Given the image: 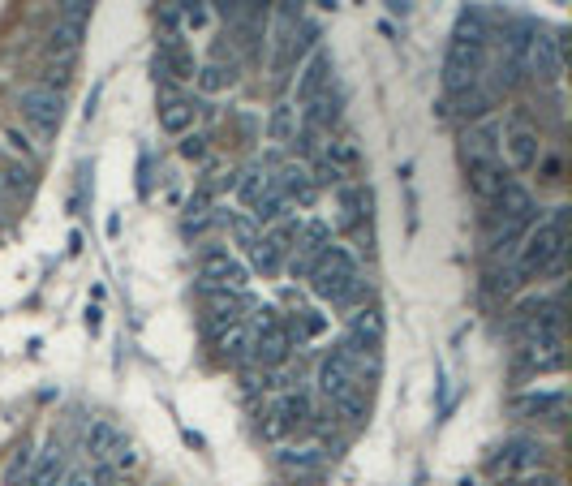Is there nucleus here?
Wrapping results in <instances>:
<instances>
[{"label":"nucleus","mask_w":572,"mask_h":486,"mask_svg":"<svg viewBox=\"0 0 572 486\" xmlns=\"http://www.w3.org/2000/svg\"><path fill=\"white\" fill-rule=\"evenodd\" d=\"M482 65H486V22H482V13L465 9L448 44V61H443V87L452 95L465 91L469 82L482 78Z\"/></svg>","instance_id":"nucleus-1"},{"label":"nucleus","mask_w":572,"mask_h":486,"mask_svg":"<svg viewBox=\"0 0 572 486\" xmlns=\"http://www.w3.org/2000/svg\"><path fill=\"white\" fill-rule=\"evenodd\" d=\"M310 289L332 306H353L362 297V267L345 246H327L310 267Z\"/></svg>","instance_id":"nucleus-2"},{"label":"nucleus","mask_w":572,"mask_h":486,"mask_svg":"<svg viewBox=\"0 0 572 486\" xmlns=\"http://www.w3.org/2000/svg\"><path fill=\"white\" fill-rule=\"evenodd\" d=\"M568 250V207H555L547 220L529 224L521 246H517V276L529 280V276H542L547 271V263L555 259V254Z\"/></svg>","instance_id":"nucleus-3"},{"label":"nucleus","mask_w":572,"mask_h":486,"mask_svg":"<svg viewBox=\"0 0 572 486\" xmlns=\"http://www.w3.org/2000/svg\"><path fill=\"white\" fill-rule=\"evenodd\" d=\"M534 469H547V443L529 439V435H517L499 448L491 461H486V474L495 482H512L521 474H534Z\"/></svg>","instance_id":"nucleus-4"},{"label":"nucleus","mask_w":572,"mask_h":486,"mask_svg":"<svg viewBox=\"0 0 572 486\" xmlns=\"http://www.w3.org/2000/svg\"><path fill=\"white\" fill-rule=\"evenodd\" d=\"M18 112L35 125L39 138H52L56 130H61L65 99H61V91H56V87H48V82H31V87L18 91Z\"/></svg>","instance_id":"nucleus-5"},{"label":"nucleus","mask_w":572,"mask_h":486,"mask_svg":"<svg viewBox=\"0 0 572 486\" xmlns=\"http://www.w3.org/2000/svg\"><path fill=\"white\" fill-rule=\"evenodd\" d=\"M293 353V336H289V323L276 319V310H263L259 314V327H254V340H250V357L259 366H284Z\"/></svg>","instance_id":"nucleus-6"},{"label":"nucleus","mask_w":572,"mask_h":486,"mask_svg":"<svg viewBox=\"0 0 572 486\" xmlns=\"http://www.w3.org/2000/svg\"><path fill=\"white\" fill-rule=\"evenodd\" d=\"M357 388H366L362 375H357V362H353V353L345 345H336L332 353L323 357V366H319V392L327 396V405L340 396H349Z\"/></svg>","instance_id":"nucleus-7"},{"label":"nucleus","mask_w":572,"mask_h":486,"mask_svg":"<svg viewBox=\"0 0 572 486\" xmlns=\"http://www.w3.org/2000/svg\"><path fill=\"white\" fill-rule=\"evenodd\" d=\"M521 65L534 82H555L564 69V44L555 35H529L521 48Z\"/></svg>","instance_id":"nucleus-8"},{"label":"nucleus","mask_w":572,"mask_h":486,"mask_svg":"<svg viewBox=\"0 0 572 486\" xmlns=\"http://www.w3.org/2000/svg\"><path fill=\"white\" fill-rule=\"evenodd\" d=\"M310 418V405L302 392H284L276 396V405L267 409V422H263V435L267 439H284V435H297Z\"/></svg>","instance_id":"nucleus-9"},{"label":"nucleus","mask_w":572,"mask_h":486,"mask_svg":"<svg viewBox=\"0 0 572 486\" xmlns=\"http://www.w3.org/2000/svg\"><path fill=\"white\" fill-rule=\"evenodd\" d=\"M155 74L168 78V82H194L198 65H194L190 44H185V39H177V35H168L164 44H160V52H155Z\"/></svg>","instance_id":"nucleus-10"},{"label":"nucleus","mask_w":572,"mask_h":486,"mask_svg":"<svg viewBox=\"0 0 572 486\" xmlns=\"http://www.w3.org/2000/svg\"><path fill=\"white\" fill-rule=\"evenodd\" d=\"M203 289H246V267H241L228 250H207L203 254Z\"/></svg>","instance_id":"nucleus-11"},{"label":"nucleus","mask_w":572,"mask_h":486,"mask_svg":"<svg viewBox=\"0 0 572 486\" xmlns=\"http://www.w3.org/2000/svg\"><path fill=\"white\" fill-rule=\"evenodd\" d=\"M271 181H276L284 207H302L306 211V207H314V198H319V185H314L310 168H302V164H284L280 177H271Z\"/></svg>","instance_id":"nucleus-12"},{"label":"nucleus","mask_w":572,"mask_h":486,"mask_svg":"<svg viewBox=\"0 0 572 486\" xmlns=\"http://www.w3.org/2000/svg\"><path fill=\"white\" fill-rule=\"evenodd\" d=\"M327 82H332V56L327 52H314L310 61L302 65V74H297V91H293V104L306 108L310 99H319L327 91Z\"/></svg>","instance_id":"nucleus-13"},{"label":"nucleus","mask_w":572,"mask_h":486,"mask_svg":"<svg viewBox=\"0 0 572 486\" xmlns=\"http://www.w3.org/2000/svg\"><path fill=\"white\" fill-rule=\"evenodd\" d=\"M564 362H568L564 336H538V340H525V349H521V366L538 370V375H547V370H564Z\"/></svg>","instance_id":"nucleus-14"},{"label":"nucleus","mask_w":572,"mask_h":486,"mask_svg":"<svg viewBox=\"0 0 572 486\" xmlns=\"http://www.w3.org/2000/svg\"><path fill=\"white\" fill-rule=\"evenodd\" d=\"M504 147H508V160H512L517 173H534V168L542 164V138L529 130V125H512Z\"/></svg>","instance_id":"nucleus-15"},{"label":"nucleus","mask_w":572,"mask_h":486,"mask_svg":"<svg viewBox=\"0 0 572 486\" xmlns=\"http://www.w3.org/2000/svg\"><path fill=\"white\" fill-rule=\"evenodd\" d=\"M327 246H332V228L319 224V220H314V224H302V233H297V246H293V271H297V267L310 271L314 259H319Z\"/></svg>","instance_id":"nucleus-16"},{"label":"nucleus","mask_w":572,"mask_h":486,"mask_svg":"<svg viewBox=\"0 0 572 486\" xmlns=\"http://www.w3.org/2000/svg\"><path fill=\"white\" fill-rule=\"evenodd\" d=\"M155 117H160V130L164 134H185L194 125V104L185 95H177V91H164L160 95V108H155Z\"/></svg>","instance_id":"nucleus-17"},{"label":"nucleus","mask_w":572,"mask_h":486,"mask_svg":"<svg viewBox=\"0 0 572 486\" xmlns=\"http://www.w3.org/2000/svg\"><path fill=\"white\" fill-rule=\"evenodd\" d=\"M203 302H207V314L216 327H228V323H241V293L233 289H203Z\"/></svg>","instance_id":"nucleus-18"},{"label":"nucleus","mask_w":572,"mask_h":486,"mask_svg":"<svg viewBox=\"0 0 572 486\" xmlns=\"http://www.w3.org/2000/svg\"><path fill=\"white\" fill-rule=\"evenodd\" d=\"M512 405H517V413H547V418L560 422L568 396H564V392H525V396L512 400Z\"/></svg>","instance_id":"nucleus-19"},{"label":"nucleus","mask_w":572,"mask_h":486,"mask_svg":"<svg viewBox=\"0 0 572 486\" xmlns=\"http://www.w3.org/2000/svg\"><path fill=\"white\" fill-rule=\"evenodd\" d=\"M121 443H125V439H121V431H117L112 422H104V418L91 422V431H87V452L95 456V461H108V456L117 452Z\"/></svg>","instance_id":"nucleus-20"},{"label":"nucleus","mask_w":572,"mask_h":486,"mask_svg":"<svg viewBox=\"0 0 572 486\" xmlns=\"http://www.w3.org/2000/svg\"><path fill=\"white\" fill-rule=\"evenodd\" d=\"M267 134H271V142H293L297 138V104L293 99H280V104L271 108Z\"/></svg>","instance_id":"nucleus-21"},{"label":"nucleus","mask_w":572,"mask_h":486,"mask_svg":"<svg viewBox=\"0 0 572 486\" xmlns=\"http://www.w3.org/2000/svg\"><path fill=\"white\" fill-rule=\"evenodd\" d=\"M366 207H370V194L362 190V185H340V224L353 228V224H362L366 216Z\"/></svg>","instance_id":"nucleus-22"},{"label":"nucleus","mask_w":572,"mask_h":486,"mask_svg":"<svg viewBox=\"0 0 572 486\" xmlns=\"http://www.w3.org/2000/svg\"><path fill=\"white\" fill-rule=\"evenodd\" d=\"M216 349H220L224 362H241V357H246V349H250V332H246L241 323H228V327H220Z\"/></svg>","instance_id":"nucleus-23"},{"label":"nucleus","mask_w":572,"mask_h":486,"mask_svg":"<svg viewBox=\"0 0 572 486\" xmlns=\"http://www.w3.org/2000/svg\"><path fill=\"white\" fill-rule=\"evenodd\" d=\"M280 465H284V474L306 478L323 465V448H289V452H280Z\"/></svg>","instance_id":"nucleus-24"},{"label":"nucleus","mask_w":572,"mask_h":486,"mask_svg":"<svg viewBox=\"0 0 572 486\" xmlns=\"http://www.w3.org/2000/svg\"><path fill=\"white\" fill-rule=\"evenodd\" d=\"M456 104H461L465 117H482V112L495 104V91H491V87H486V82L478 78V82H469L465 91H456Z\"/></svg>","instance_id":"nucleus-25"},{"label":"nucleus","mask_w":572,"mask_h":486,"mask_svg":"<svg viewBox=\"0 0 572 486\" xmlns=\"http://www.w3.org/2000/svg\"><path fill=\"white\" fill-rule=\"evenodd\" d=\"M250 259H254V267H259L263 276H276L280 263H284V254H280L276 246H271V237H267V233H259V237L250 241Z\"/></svg>","instance_id":"nucleus-26"},{"label":"nucleus","mask_w":572,"mask_h":486,"mask_svg":"<svg viewBox=\"0 0 572 486\" xmlns=\"http://www.w3.org/2000/svg\"><path fill=\"white\" fill-rule=\"evenodd\" d=\"M61 478H65V456L61 452H48L44 461H39L31 486H61Z\"/></svg>","instance_id":"nucleus-27"},{"label":"nucleus","mask_w":572,"mask_h":486,"mask_svg":"<svg viewBox=\"0 0 572 486\" xmlns=\"http://www.w3.org/2000/svg\"><path fill=\"white\" fill-rule=\"evenodd\" d=\"M26 474H31V448L22 443V448H13L9 465H5V478H0V482H5V486H22Z\"/></svg>","instance_id":"nucleus-28"},{"label":"nucleus","mask_w":572,"mask_h":486,"mask_svg":"<svg viewBox=\"0 0 572 486\" xmlns=\"http://www.w3.org/2000/svg\"><path fill=\"white\" fill-rule=\"evenodd\" d=\"M332 409H336L345 422H362V418H366V388H357V392H349V396L332 400Z\"/></svg>","instance_id":"nucleus-29"},{"label":"nucleus","mask_w":572,"mask_h":486,"mask_svg":"<svg viewBox=\"0 0 572 486\" xmlns=\"http://www.w3.org/2000/svg\"><path fill=\"white\" fill-rule=\"evenodd\" d=\"M263 185H267V173H263V168H246V181H241V203L254 207V198L263 194Z\"/></svg>","instance_id":"nucleus-30"},{"label":"nucleus","mask_w":572,"mask_h":486,"mask_svg":"<svg viewBox=\"0 0 572 486\" xmlns=\"http://www.w3.org/2000/svg\"><path fill=\"white\" fill-rule=\"evenodd\" d=\"M181 18L194 26V31H203L207 26V0H181Z\"/></svg>","instance_id":"nucleus-31"},{"label":"nucleus","mask_w":572,"mask_h":486,"mask_svg":"<svg viewBox=\"0 0 572 486\" xmlns=\"http://www.w3.org/2000/svg\"><path fill=\"white\" fill-rule=\"evenodd\" d=\"M0 138H5V147H9L13 155H22L26 164H35V160H39V155H35V147H31V142H26V138H22L18 130H5V134H0Z\"/></svg>","instance_id":"nucleus-32"},{"label":"nucleus","mask_w":572,"mask_h":486,"mask_svg":"<svg viewBox=\"0 0 572 486\" xmlns=\"http://www.w3.org/2000/svg\"><path fill=\"white\" fill-rule=\"evenodd\" d=\"M508 486H560V478H555L551 469H534V474H521V478H512Z\"/></svg>","instance_id":"nucleus-33"},{"label":"nucleus","mask_w":572,"mask_h":486,"mask_svg":"<svg viewBox=\"0 0 572 486\" xmlns=\"http://www.w3.org/2000/svg\"><path fill=\"white\" fill-rule=\"evenodd\" d=\"M185 142H181V155H185V160H203V155H207V138L203 134H181Z\"/></svg>","instance_id":"nucleus-34"},{"label":"nucleus","mask_w":572,"mask_h":486,"mask_svg":"<svg viewBox=\"0 0 572 486\" xmlns=\"http://www.w3.org/2000/svg\"><path fill=\"white\" fill-rule=\"evenodd\" d=\"M9 185H13V190H18V194H26V190H31V164H9Z\"/></svg>","instance_id":"nucleus-35"},{"label":"nucleus","mask_w":572,"mask_h":486,"mask_svg":"<svg viewBox=\"0 0 572 486\" xmlns=\"http://www.w3.org/2000/svg\"><path fill=\"white\" fill-rule=\"evenodd\" d=\"M61 18L87 22V18H91V0H61Z\"/></svg>","instance_id":"nucleus-36"},{"label":"nucleus","mask_w":572,"mask_h":486,"mask_svg":"<svg viewBox=\"0 0 572 486\" xmlns=\"http://www.w3.org/2000/svg\"><path fill=\"white\" fill-rule=\"evenodd\" d=\"M61 486H95V474L91 469H78V474H65Z\"/></svg>","instance_id":"nucleus-37"},{"label":"nucleus","mask_w":572,"mask_h":486,"mask_svg":"<svg viewBox=\"0 0 572 486\" xmlns=\"http://www.w3.org/2000/svg\"><path fill=\"white\" fill-rule=\"evenodd\" d=\"M9 224V207H5V198H0V228Z\"/></svg>","instance_id":"nucleus-38"}]
</instances>
